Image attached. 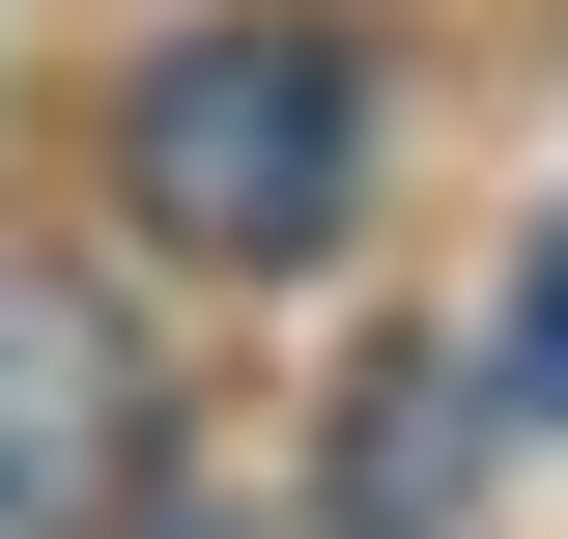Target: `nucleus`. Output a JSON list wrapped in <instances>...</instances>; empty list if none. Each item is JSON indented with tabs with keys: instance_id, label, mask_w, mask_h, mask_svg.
<instances>
[{
	"instance_id": "f03ea898",
	"label": "nucleus",
	"mask_w": 568,
	"mask_h": 539,
	"mask_svg": "<svg viewBox=\"0 0 568 539\" xmlns=\"http://www.w3.org/2000/svg\"><path fill=\"white\" fill-rule=\"evenodd\" d=\"M171 482V398H142V340L85 284H0V539H114Z\"/></svg>"
},
{
	"instance_id": "7ed1b4c3",
	"label": "nucleus",
	"mask_w": 568,
	"mask_h": 539,
	"mask_svg": "<svg viewBox=\"0 0 568 539\" xmlns=\"http://www.w3.org/2000/svg\"><path fill=\"white\" fill-rule=\"evenodd\" d=\"M455 482H484V398H455V369H398V398L342 426V511H369V539H426Z\"/></svg>"
},
{
	"instance_id": "f257e3e1",
	"label": "nucleus",
	"mask_w": 568,
	"mask_h": 539,
	"mask_svg": "<svg viewBox=\"0 0 568 539\" xmlns=\"http://www.w3.org/2000/svg\"><path fill=\"white\" fill-rule=\"evenodd\" d=\"M114 171H142V227H171V256L313 284V256L369 227V58H342V29H171V58H142V114H114Z\"/></svg>"
},
{
	"instance_id": "20e7f679",
	"label": "nucleus",
	"mask_w": 568,
	"mask_h": 539,
	"mask_svg": "<svg viewBox=\"0 0 568 539\" xmlns=\"http://www.w3.org/2000/svg\"><path fill=\"white\" fill-rule=\"evenodd\" d=\"M484 398H540V426H568V200L511 227V313H484Z\"/></svg>"
}]
</instances>
